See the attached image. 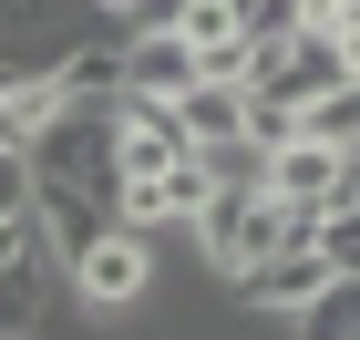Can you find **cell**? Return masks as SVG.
Here are the masks:
<instances>
[{
  "label": "cell",
  "instance_id": "8992f818",
  "mask_svg": "<svg viewBox=\"0 0 360 340\" xmlns=\"http://www.w3.org/2000/svg\"><path fill=\"white\" fill-rule=\"evenodd\" d=\"M186 83H206V73L175 31H124V103H175Z\"/></svg>",
  "mask_w": 360,
  "mask_h": 340
},
{
  "label": "cell",
  "instance_id": "9c48e42d",
  "mask_svg": "<svg viewBox=\"0 0 360 340\" xmlns=\"http://www.w3.org/2000/svg\"><path fill=\"white\" fill-rule=\"evenodd\" d=\"M165 113L186 124V144H226V134H248V93H237V83H186Z\"/></svg>",
  "mask_w": 360,
  "mask_h": 340
},
{
  "label": "cell",
  "instance_id": "8fae6325",
  "mask_svg": "<svg viewBox=\"0 0 360 340\" xmlns=\"http://www.w3.org/2000/svg\"><path fill=\"white\" fill-rule=\"evenodd\" d=\"M31 206H41V175L21 144H0V227H31Z\"/></svg>",
  "mask_w": 360,
  "mask_h": 340
},
{
  "label": "cell",
  "instance_id": "30bf717a",
  "mask_svg": "<svg viewBox=\"0 0 360 340\" xmlns=\"http://www.w3.org/2000/svg\"><path fill=\"white\" fill-rule=\"evenodd\" d=\"M299 134H319V144H360V83H340V93H319V103L299 113Z\"/></svg>",
  "mask_w": 360,
  "mask_h": 340
},
{
  "label": "cell",
  "instance_id": "52a82bcc",
  "mask_svg": "<svg viewBox=\"0 0 360 340\" xmlns=\"http://www.w3.org/2000/svg\"><path fill=\"white\" fill-rule=\"evenodd\" d=\"M52 320V248L31 237L11 268H0V340H21V330H41Z\"/></svg>",
  "mask_w": 360,
  "mask_h": 340
},
{
  "label": "cell",
  "instance_id": "e0dca14e",
  "mask_svg": "<svg viewBox=\"0 0 360 340\" xmlns=\"http://www.w3.org/2000/svg\"><path fill=\"white\" fill-rule=\"evenodd\" d=\"M21 340H62V330H52V320H41V330H21Z\"/></svg>",
  "mask_w": 360,
  "mask_h": 340
},
{
  "label": "cell",
  "instance_id": "9a60e30c",
  "mask_svg": "<svg viewBox=\"0 0 360 340\" xmlns=\"http://www.w3.org/2000/svg\"><path fill=\"white\" fill-rule=\"evenodd\" d=\"M31 248V227H0V268H11V258H21Z\"/></svg>",
  "mask_w": 360,
  "mask_h": 340
},
{
  "label": "cell",
  "instance_id": "ba28073f",
  "mask_svg": "<svg viewBox=\"0 0 360 340\" xmlns=\"http://www.w3.org/2000/svg\"><path fill=\"white\" fill-rule=\"evenodd\" d=\"M62 113H72V103H62V83L21 62V73H11V93H0V144H21V155H31V144L52 134Z\"/></svg>",
  "mask_w": 360,
  "mask_h": 340
},
{
  "label": "cell",
  "instance_id": "4fadbf2b",
  "mask_svg": "<svg viewBox=\"0 0 360 340\" xmlns=\"http://www.w3.org/2000/svg\"><path fill=\"white\" fill-rule=\"evenodd\" d=\"M330 52H340V83H360V0H350V21L330 31Z\"/></svg>",
  "mask_w": 360,
  "mask_h": 340
},
{
  "label": "cell",
  "instance_id": "6da1fadb",
  "mask_svg": "<svg viewBox=\"0 0 360 340\" xmlns=\"http://www.w3.org/2000/svg\"><path fill=\"white\" fill-rule=\"evenodd\" d=\"M309 227H319V217H288L268 186H226V196L186 227V237H195V279H206V289H237L257 258H278L288 237H309Z\"/></svg>",
  "mask_w": 360,
  "mask_h": 340
},
{
  "label": "cell",
  "instance_id": "7a4b0ae2",
  "mask_svg": "<svg viewBox=\"0 0 360 340\" xmlns=\"http://www.w3.org/2000/svg\"><path fill=\"white\" fill-rule=\"evenodd\" d=\"M62 279H72V299H83V310H103V320H113V310H144V299L165 289V248H155L144 227L103 217V227H93V248L62 258Z\"/></svg>",
  "mask_w": 360,
  "mask_h": 340
},
{
  "label": "cell",
  "instance_id": "3957f363",
  "mask_svg": "<svg viewBox=\"0 0 360 340\" xmlns=\"http://www.w3.org/2000/svg\"><path fill=\"white\" fill-rule=\"evenodd\" d=\"M288 217H330V206L360 196V144H319V134H288L268 144V175H257Z\"/></svg>",
  "mask_w": 360,
  "mask_h": 340
},
{
  "label": "cell",
  "instance_id": "5b68a950",
  "mask_svg": "<svg viewBox=\"0 0 360 340\" xmlns=\"http://www.w3.org/2000/svg\"><path fill=\"white\" fill-rule=\"evenodd\" d=\"M195 144H186V124H175L165 103H113V175L134 186V175H175ZM113 186V196H124Z\"/></svg>",
  "mask_w": 360,
  "mask_h": 340
},
{
  "label": "cell",
  "instance_id": "5bb4252c",
  "mask_svg": "<svg viewBox=\"0 0 360 340\" xmlns=\"http://www.w3.org/2000/svg\"><path fill=\"white\" fill-rule=\"evenodd\" d=\"M299 21V0H257V31H288Z\"/></svg>",
  "mask_w": 360,
  "mask_h": 340
},
{
  "label": "cell",
  "instance_id": "2e32d148",
  "mask_svg": "<svg viewBox=\"0 0 360 340\" xmlns=\"http://www.w3.org/2000/svg\"><path fill=\"white\" fill-rule=\"evenodd\" d=\"M93 11H103V21H124V11H134V0H93Z\"/></svg>",
  "mask_w": 360,
  "mask_h": 340
},
{
  "label": "cell",
  "instance_id": "7c38bea8",
  "mask_svg": "<svg viewBox=\"0 0 360 340\" xmlns=\"http://www.w3.org/2000/svg\"><path fill=\"white\" fill-rule=\"evenodd\" d=\"M319 258H330L340 279H360V196H350V206H330V217H319Z\"/></svg>",
  "mask_w": 360,
  "mask_h": 340
},
{
  "label": "cell",
  "instance_id": "d6986e66",
  "mask_svg": "<svg viewBox=\"0 0 360 340\" xmlns=\"http://www.w3.org/2000/svg\"><path fill=\"white\" fill-rule=\"evenodd\" d=\"M226 11H248V21H257V0H226Z\"/></svg>",
  "mask_w": 360,
  "mask_h": 340
},
{
  "label": "cell",
  "instance_id": "ac0fdd59",
  "mask_svg": "<svg viewBox=\"0 0 360 340\" xmlns=\"http://www.w3.org/2000/svg\"><path fill=\"white\" fill-rule=\"evenodd\" d=\"M11 73H21V62H0V93H11Z\"/></svg>",
  "mask_w": 360,
  "mask_h": 340
},
{
  "label": "cell",
  "instance_id": "277c9868",
  "mask_svg": "<svg viewBox=\"0 0 360 340\" xmlns=\"http://www.w3.org/2000/svg\"><path fill=\"white\" fill-rule=\"evenodd\" d=\"M31 175L41 186H72V196H93V206H113V113H62L52 134L31 144Z\"/></svg>",
  "mask_w": 360,
  "mask_h": 340
}]
</instances>
